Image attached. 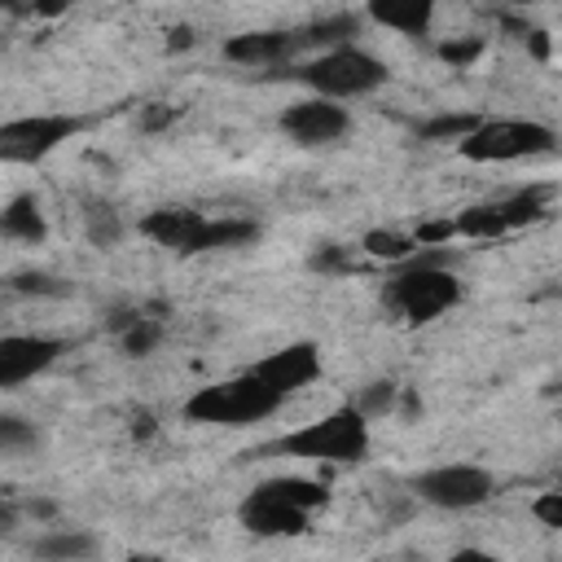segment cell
I'll return each instance as SVG.
<instances>
[{"instance_id": "11", "label": "cell", "mask_w": 562, "mask_h": 562, "mask_svg": "<svg viewBox=\"0 0 562 562\" xmlns=\"http://www.w3.org/2000/svg\"><path fill=\"white\" fill-rule=\"evenodd\" d=\"M299 53V31H241L224 40V57L237 66H281Z\"/></svg>"}, {"instance_id": "25", "label": "cell", "mask_w": 562, "mask_h": 562, "mask_svg": "<svg viewBox=\"0 0 562 562\" xmlns=\"http://www.w3.org/2000/svg\"><path fill=\"white\" fill-rule=\"evenodd\" d=\"M83 228H88V241L101 246V250L119 246V237H123V220H119V211L105 206V202H88V211H83Z\"/></svg>"}, {"instance_id": "12", "label": "cell", "mask_w": 562, "mask_h": 562, "mask_svg": "<svg viewBox=\"0 0 562 562\" xmlns=\"http://www.w3.org/2000/svg\"><path fill=\"white\" fill-rule=\"evenodd\" d=\"M241 527L250 536H303L307 531V509H294L285 501H272L263 492H250L237 509Z\"/></svg>"}, {"instance_id": "36", "label": "cell", "mask_w": 562, "mask_h": 562, "mask_svg": "<svg viewBox=\"0 0 562 562\" xmlns=\"http://www.w3.org/2000/svg\"><path fill=\"white\" fill-rule=\"evenodd\" d=\"M0 9H31V0H0Z\"/></svg>"}, {"instance_id": "5", "label": "cell", "mask_w": 562, "mask_h": 562, "mask_svg": "<svg viewBox=\"0 0 562 562\" xmlns=\"http://www.w3.org/2000/svg\"><path fill=\"white\" fill-rule=\"evenodd\" d=\"M400 272L386 285V303L408 321V325H430L439 321L448 307L461 303L465 285L457 281V268H439V263H395Z\"/></svg>"}, {"instance_id": "19", "label": "cell", "mask_w": 562, "mask_h": 562, "mask_svg": "<svg viewBox=\"0 0 562 562\" xmlns=\"http://www.w3.org/2000/svg\"><path fill=\"white\" fill-rule=\"evenodd\" d=\"M452 228H457V237H470V241H492V237H505L509 233L505 220H501V211H496V202H474V206L457 211L452 215Z\"/></svg>"}, {"instance_id": "16", "label": "cell", "mask_w": 562, "mask_h": 562, "mask_svg": "<svg viewBox=\"0 0 562 562\" xmlns=\"http://www.w3.org/2000/svg\"><path fill=\"white\" fill-rule=\"evenodd\" d=\"M0 237L9 241H22V246H40L48 237V224H44V211L31 193H18L13 202L0 206Z\"/></svg>"}, {"instance_id": "21", "label": "cell", "mask_w": 562, "mask_h": 562, "mask_svg": "<svg viewBox=\"0 0 562 562\" xmlns=\"http://www.w3.org/2000/svg\"><path fill=\"white\" fill-rule=\"evenodd\" d=\"M356 13H334V18H321L312 26L299 31V48H334V44H351L356 40Z\"/></svg>"}, {"instance_id": "26", "label": "cell", "mask_w": 562, "mask_h": 562, "mask_svg": "<svg viewBox=\"0 0 562 562\" xmlns=\"http://www.w3.org/2000/svg\"><path fill=\"white\" fill-rule=\"evenodd\" d=\"M158 338H162V325L149 321V316H132V321L123 325V334H119V342H123L127 356H149V351L158 347Z\"/></svg>"}, {"instance_id": "24", "label": "cell", "mask_w": 562, "mask_h": 562, "mask_svg": "<svg viewBox=\"0 0 562 562\" xmlns=\"http://www.w3.org/2000/svg\"><path fill=\"white\" fill-rule=\"evenodd\" d=\"M474 123H479V114H457V110H448V114H435V119L417 123V140H430V145H457Z\"/></svg>"}, {"instance_id": "35", "label": "cell", "mask_w": 562, "mask_h": 562, "mask_svg": "<svg viewBox=\"0 0 562 562\" xmlns=\"http://www.w3.org/2000/svg\"><path fill=\"white\" fill-rule=\"evenodd\" d=\"M189 44V26H180V31H171V48H184Z\"/></svg>"}, {"instance_id": "10", "label": "cell", "mask_w": 562, "mask_h": 562, "mask_svg": "<svg viewBox=\"0 0 562 562\" xmlns=\"http://www.w3.org/2000/svg\"><path fill=\"white\" fill-rule=\"evenodd\" d=\"M281 400H290L294 391H303V386H312L316 378H321V351H316V342H285L281 351H272V356H263L259 364H250Z\"/></svg>"}, {"instance_id": "6", "label": "cell", "mask_w": 562, "mask_h": 562, "mask_svg": "<svg viewBox=\"0 0 562 562\" xmlns=\"http://www.w3.org/2000/svg\"><path fill=\"white\" fill-rule=\"evenodd\" d=\"M79 127H83V119H75V114H22V119H4L0 123V162L4 167H35L48 154H57Z\"/></svg>"}, {"instance_id": "15", "label": "cell", "mask_w": 562, "mask_h": 562, "mask_svg": "<svg viewBox=\"0 0 562 562\" xmlns=\"http://www.w3.org/2000/svg\"><path fill=\"white\" fill-rule=\"evenodd\" d=\"M259 237V224L255 220H241V215H206L198 237H193V255H211V250H237V246H250Z\"/></svg>"}, {"instance_id": "8", "label": "cell", "mask_w": 562, "mask_h": 562, "mask_svg": "<svg viewBox=\"0 0 562 562\" xmlns=\"http://www.w3.org/2000/svg\"><path fill=\"white\" fill-rule=\"evenodd\" d=\"M277 127L294 140V145H334L338 136H347V127H351V114L338 105V101H329V97H303V101H294V105H285L281 110V119H277Z\"/></svg>"}, {"instance_id": "31", "label": "cell", "mask_w": 562, "mask_h": 562, "mask_svg": "<svg viewBox=\"0 0 562 562\" xmlns=\"http://www.w3.org/2000/svg\"><path fill=\"white\" fill-rule=\"evenodd\" d=\"M531 514H536L544 527H562V496H558V492H544V496H536Z\"/></svg>"}, {"instance_id": "4", "label": "cell", "mask_w": 562, "mask_h": 562, "mask_svg": "<svg viewBox=\"0 0 562 562\" xmlns=\"http://www.w3.org/2000/svg\"><path fill=\"white\" fill-rule=\"evenodd\" d=\"M558 132L536 119H479L461 140L457 154L465 162H518V158H540L553 154Z\"/></svg>"}, {"instance_id": "14", "label": "cell", "mask_w": 562, "mask_h": 562, "mask_svg": "<svg viewBox=\"0 0 562 562\" xmlns=\"http://www.w3.org/2000/svg\"><path fill=\"white\" fill-rule=\"evenodd\" d=\"M364 9L378 26L408 35V40L430 35V22H435V0H369Z\"/></svg>"}, {"instance_id": "30", "label": "cell", "mask_w": 562, "mask_h": 562, "mask_svg": "<svg viewBox=\"0 0 562 562\" xmlns=\"http://www.w3.org/2000/svg\"><path fill=\"white\" fill-rule=\"evenodd\" d=\"M479 53H483V40H448V44H439V57L452 61V66H470Z\"/></svg>"}, {"instance_id": "1", "label": "cell", "mask_w": 562, "mask_h": 562, "mask_svg": "<svg viewBox=\"0 0 562 562\" xmlns=\"http://www.w3.org/2000/svg\"><path fill=\"white\" fill-rule=\"evenodd\" d=\"M259 452H281V457L321 461V465H356L369 452V417L356 404H342V408L281 435L277 443H268Z\"/></svg>"}, {"instance_id": "28", "label": "cell", "mask_w": 562, "mask_h": 562, "mask_svg": "<svg viewBox=\"0 0 562 562\" xmlns=\"http://www.w3.org/2000/svg\"><path fill=\"white\" fill-rule=\"evenodd\" d=\"M395 395H400V386H395V382H369V391H364V395H356L351 404L373 422V417H382V413H391V408H395Z\"/></svg>"}, {"instance_id": "27", "label": "cell", "mask_w": 562, "mask_h": 562, "mask_svg": "<svg viewBox=\"0 0 562 562\" xmlns=\"http://www.w3.org/2000/svg\"><path fill=\"white\" fill-rule=\"evenodd\" d=\"M9 290H13V294L66 299V294H70V281H61V277H53V272H18V277H9Z\"/></svg>"}, {"instance_id": "32", "label": "cell", "mask_w": 562, "mask_h": 562, "mask_svg": "<svg viewBox=\"0 0 562 562\" xmlns=\"http://www.w3.org/2000/svg\"><path fill=\"white\" fill-rule=\"evenodd\" d=\"M171 119H176V110H171V105H154V110H145L140 127H145V132H158V127H167Z\"/></svg>"}, {"instance_id": "9", "label": "cell", "mask_w": 562, "mask_h": 562, "mask_svg": "<svg viewBox=\"0 0 562 562\" xmlns=\"http://www.w3.org/2000/svg\"><path fill=\"white\" fill-rule=\"evenodd\" d=\"M61 342L48 334H0V391H13L44 369H53Z\"/></svg>"}, {"instance_id": "2", "label": "cell", "mask_w": 562, "mask_h": 562, "mask_svg": "<svg viewBox=\"0 0 562 562\" xmlns=\"http://www.w3.org/2000/svg\"><path fill=\"white\" fill-rule=\"evenodd\" d=\"M285 400L255 373H233V378H220L211 386H198L189 400H184V417L198 422V426H228V430H241V426H255V422H268Z\"/></svg>"}, {"instance_id": "20", "label": "cell", "mask_w": 562, "mask_h": 562, "mask_svg": "<svg viewBox=\"0 0 562 562\" xmlns=\"http://www.w3.org/2000/svg\"><path fill=\"white\" fill-rule=\"evenodd\" d=\"M31 549L40 558H92L97 553V536L83 531V527H57V531L40 536Z\"/></svg>"}, {"instance_id": "23", "label": "cell", "mask_w": 562, "mask_h": 562, "mask_svg": "<svg viewBox=\"0 0 562 562\" xmlns=\"http://www.w3.org/2000/svg\"><path fill=\"white\" fill-rule=\"evenodd\" d=\"M44 443V435L35 430V422L18 417V413H0V457H22L35 452Z\"/></svg>"}, {"instance_id": "34", "label": "cell", "mask_w": 562, "mask_h": 562, "mask_svg": "<svg viewBox=\"0 0 562 562\" xmlns=\"http://www.w3.org/2000/svg\"><path fill=\"white\" fill-rule=\"evenodd\" d=\"M13 527H18V509L0 501V531H13Z\"/></svg>"}, {"instance_id": "13", "label": "cell", "mask_w": 562, "mask_h": 562, "mask_svg": "<svg viewBox=\"0 0 562 562\" xmlns=\"http://www.w3.org/2000/svg\"><path fill=\"white\" fill-rule=\"evenodd\" d=\"M202 211L193 206H154L145 220H140V233L149 241H158L162 250H176V255H193V237L202 228Z\"/></svg>"}, {"instance_id": "7", "label": "cell", "mask_w": 562, "mask_h": 562, "mask_svg": "<svg viewBox=\"0 0 562 562\" xmlns=\"http://www.w3.org/2000/svg\"><path fill=\"white\" fill-rule=\"evenodd\" d=\"M408 487H413V496H417V501H426V505H435V509H474V505L492 501L496 479H492L483 465L448 461V465L422 470Z\"/></svg>"}, {"instance_id": "17", "label": "cell", "mask_w": 562, "mask_h": 562, "mask_svg": "<svg viewBox=\"0 0 562 562\" xmlns=\"http://www.w3.org/2000/svg\"><path fill=\"white\" fill-rule=\"evenodd\" d=\"M255 492H263V496H272V501H285V505H294V509H307V514L329 501V487L316 483V479H303V474L263 479V483H255Z\"/></svg>"}, {"instance_id": "3", "label": "cell", "mask_w": 562, "mask_h": 562, "mask_svg": "<svg viewBox=\"0 0 562 562\" xmlns=\"http://www.w3.org/2000/svg\"><path fill=\"white\" fill-rule=\"evenodd\" d=\"M386 75H391V70H386L373 53H364V48H356V44L321 48L316 57H307V61H299V66L290 70L294 83H303V88H312L316 97H329V101L369 97V92H378V88L386 83Z\"/></svg>"}, {"instance_id": "18", "label": "cell", "mask_w": 562, "mask_h": 562, "mask_svg": "<svg viewBox=\"0 0 562 562\" xmlns=\"http://www.w3.org/2000/svg\"><path fill=\"white\" fill-rule=\"evenodd\" d=\"M496 211H501V220H505L509 233H514V228H527V224L544 220V211H549V189H544V184H531V189H518V193H509V198H496Z\"/></svg>"}, {"instance_id": "37", "label": "cell", "mask_w": 562, "mask_h": 562, "mask_svg": "<svg viewBox=\"0 0 562 562\" xmlns=\"http://www.w3.org/2000/svg\"><path fill=\"white\" fill-rule=\"evenodd\" d=\"M505 4H531V0H505Z\"/></svg>"}, {"instance_id": "29", "label": "cell", "mask_w": 562, "mask_h": 562, "mask_svg": "<svg viewBox=\"0 0 562 562\" xmlns=\"http://www.w3.org/2000/svg\"><path fill=\"white\" fill-rule=\"evenodd\" d=\"M452 237H457L452 220H422V224L413 228V241H417V246H448Z\"/></svg>"}, {"instance_id": "33", "label": "cell", "mask_w": 562, "mask_h": 562, "mask_svg": "<svg viewBox=\"0 0 562 562\" xmlns=\"http://www.w3.org/2000/svg\"><path fill=\"white\" fill-rule=\"evenodd\" d=\"M70 9V0H31V13L35 18H61Z\"/></svg>"}, {"instance_id": "22", "label": "cell", "mask_w": 562, "mask_h": 562, "mask_svg": "<svg viewBox=\"0 0 562 562\" xmlns=\"http://www.w3.org/2000/svg\"><path fill=\"white\" fill-rule=\"evenodd\" d=\"M360 250H364V255H373V259H386V263H404V259L417 250V241H413V233L369 228V233L360 237Z\"/></svg>"}]
</instances>
